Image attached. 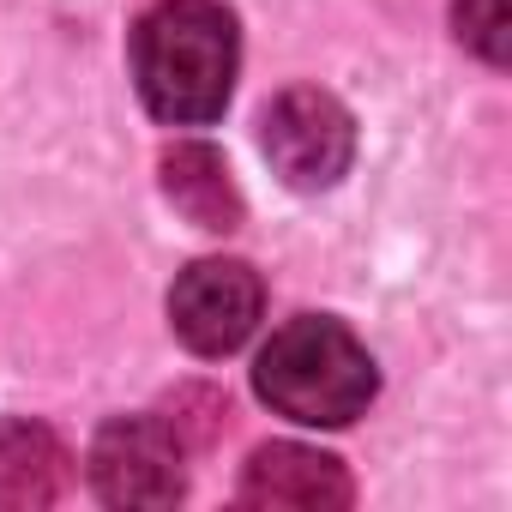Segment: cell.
I'll return each mask as SVG.
<instances>
[{
  "label": "cell",
  "mask_w": 512,
  "mask_h": 512,
  "mask_svg": "<svg viewBox=\"0 0 512 512\" xmlns=\"http://www.w3.org/2000/svg\"><path fill=\"white\" fill-rule=\"evenodd\" d=\"M241 506L260 512H344L350 506V470L332 452L296 446V440H272L241 464Z\"/></svg>",
  "instance_id": "8992f818"
},
{
  "label": "cell",
  "mask_w": 512,
  "mask_h": 512,
  "mask_svg": "<svg viewBox=\"0 0 512 512\" xmlns=\"http://www.w3.org/2000/svg\"><path fill=\"white\" fill-rule=\"evenodd\" d=\"M253 386L290 422L350 428L374 404L380 380H374V356L356 344V332L344 320L302 314L272 332V344L260 350V368H253Z\"/></svg>",
  "instance_id": "7a4b0ae2"
},
{
  "label": "cell",
  "mask_w": 512,
  "mask_h": 512,
  "mask_svg": "<svg viewBox=\"0 0 512 512\" xmlns=\"http://www.w3.org/2000/svg\"><path fill=\"white\" fill-rule=\"evenodd\" d=\"M260 145L296 193H320V187L344 181V169L356 157V121L332 91L290 85L260 115Z\"/></svg>",
  "instance_id": "3957f363"
},
{
  "label": "cell",
  "mask_w": 512,
  "mask_h": 512,
  "mask_svg": "<svg viewBox=\"0 0 512 512\" xmlns=\"http://www.w3.org/2000/svg\"><path fill=\"white\" fill-rule=\"evenodd\" d=\"M73 482V452L61 446L55 428L31 422V416H7L0 422V506L7 512H37L55 506Z\"/></svg>",
  "instance_id": "52a82bcc"
},
{
  "label": "cell",
  "mask_w": 512,
  "mask_h": 512,
  "mask_svg": "<svg viewBox=\"0 0 512 512\" xmlns=\"http://www.w3.org/2000/svg\"><path fill=\"white\" fill-rule=\"evenodd\" d=\"M187 446L163 416H115L91 440V488L103 506H175L187 494Z\"/></svg>",
  "instance_id": "277c9868"
},
{
  "label": "cell",
  "mask_w": 512,
  "mask_h": 512,
  "mask_svg": "<svg viewBox=\"0 0 512 512\" xmlns=\"http://www.w3.org/2000/svg\"><path fill=\"white\" fill-rule=\"evenodd\" d=\"M223 416H229V404L211 392V386H181L175 398H169V428H175V440L181 446H211L217 440V428H223Z\"/></svg>",
  "instance_id": "30bf717a"
},
{
  "label": "cell",
  "mask_w": 512,
  "mask_h": 512,
  "mask_svg": "<svg viewBox=\"0 0 512 512\" xmlns=\"http://www.w3.org/2000/svg\"><path fill=\"white\" fill-rule=\"evenodd\" d=\"M266 308L260 272L241 260H193L169 290V326L193 356H229L253 338Z\"/></svg>",
  "instance_id": "5b68a950"
},
{
  "label": "cell",
  "mask_w": 512,
  "mask_h": 512,
  "mask_svg": "<svg viewBox=\"0 0 512 512\" xmlns=\"http://www.w3.org/2000/svg\"><path fill=\"white\" fill-rule=\"evenodd\" d=\"M235 19L217 0H157L133 25V79L157 121L205 127L235 85Z\"/></svg>",
  "instance_id": "6da1fadb"
},
{
  "label": "cell",
  "mask_w": 512,
  "mask_h": 512,
  "mask_svg": "<svg viewBox=\"0 0 512 512\" xmlns=\"http://www.w3.org/2000/svg\"><path fill=\"white\" fill-rule=\"evenodd\" d=\"M163 193L193 229H211V235L241 229L235 175H229L223 151H211V145H169L163 151Z\"/></svg>",
  "instance_id": "ba28073f"
},
{
  "label": "cell",
  "mask_w": 512,
  "mask_h": 512,
  "mask_svg": "<svg viewBox=\"0 0 512 512\" xmlns=\"http://www.w3.org/2000/svg\"><path fill=\"white\" fill-rule=\"evenodd\" d=\"M458 43L476 49L488 67H506V0H452Z\"/></svg>",
  "instance_id": "9c48e42d"
}]
</instances>
